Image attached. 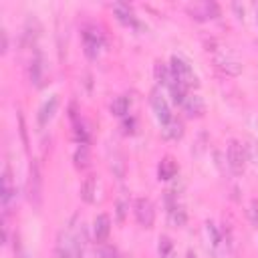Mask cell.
Instances as JSON below:
<instances>
[{
    "instance_id": "1",
    "label": "cell",
    "mask_w": 258,
    "mask_h": 258,
    "mask_svg": "<svg viewBox=\"0 0 258 258\" xmlns=\"http://www.w3.org/2000/svg\"><path fill=\"white\" fill-rule=\"evenodd\" d=\"M26 194H28V202L34 208H40V204H42V171H40V163L36 159L30 161L28 181H26Z\"/></svg>"
},
{
    "instance_id": "2",
    "label": "cell",
    "mask_w": 258,
    "mask_h": 258,
    "mask_svg": "<svg viewBox=\"0 0 258 258\" xmlns=\"http://www.w3.org/2000/svg\"><path fill=\"white\" fill-rule=\"evenodd\" d=\"M169 71H171V77H173L179 85H183L185 89H196V87L200 85L196 73L191 71V67H189L183 58H179V56H171Z\"/></svg>"
},
{
    "instance_id": "3",
    "label": "cell",
    "mask_w": 258,
    "mask_h": 258,
    "mask_svg": "<svg viewBox=\"0 0 258 258\" xmlns=\"http://www.w3.org/2000/svg\"><path fill=\"white\" fill-rule=\"evenodd\" d=\"M226 157H228V165H230V169H232L236 175H240V173L244 171V167H246V159H248L246 147H244L240 141L232 139L230 145H228Z\"/></svg>"
},
{
    "instance_id": "4",
    "label": "cell",
    "mask_w": 258,
    "mask_h": 258,
    "mask_svg": "<svg viewBox=\"0 0 258 258\" xmlns=\"http://www.w3.org/2000/svg\"><path fill=\"white\" fill-rule=\"evenodd\" d=\"M83 46H85V54L89 58H97L99 50L103 48V34L97 26H87L83 30Z\"/></svg>"
},
{
    "instance_id": "5",
    "label": "cell",
    "mask_w": 258,
    "mask_h": 258,
    "mask_svg": "<svg viewBox=\"0 0 258 258\" xmlns=\"http://www.w3.org/2000/svg\"><path fill=\"white\" fill-rule=\"evenodd\" d=\"M149 101H151L153 113H155L157 121L161 123V127H165L167 123L173 121L171 109H169V105H167V101H165V97H163V93H161L159 89H153V91H151V99H149Z\"/></svg>"
},
{
    "instance_id": "6",
    "label": "cell",
    "mask_w": 258,
    "mask_h": 258,
    "mask_svg": "<svg viewBox=\"0 0 258 258\" xmlns=\"http://www.w3.org/2000/svg\"><path fill=\"white\" fill-rule=\"evenodd\" d=\"M133 212H135V218H137L139 226H143V228H151V226H153L155 210H153L151 200H147V198H137L135 204H133Z\"/></svg>"
},
{
    "instance_id": "7",
    "label": "cell",
    "mask_w": 258,
    "mask_h": 258,
    "mask_svg": "<svg viewBox=\"0 0 258 258\" xmlns=\"http://www.w3.org/2000/svg\"><path fill=\"white\" fill-rule=\"evenodd\" d=\"M214 62L218 64V69H222L228 75H240L242 73V62L230 52V50H214Z\"/></svg>"
},
{
    "instance_id": "8",
    "label": "cell",
    "mask_w": 258,
    "mask_h": 258,
    "mask_svg": "<svg viewBox=\"0 0 258 258\" xmlns=\"http://www.w3.org/2000/svg\"><path fill=\"white\" fill-rule=\"evenodd\" d=\"M165 204H167V218L173 226H183L185 224V210L183 206L177 202V196H173L171 191H167L165 196Z\"/></svg>"
},
{
    "instance_id": "9",
    "label": "cell",
    "mask_w": 258,
    "mask_h": 258,
    "mask_svg": "<svg viewBox=\"0 0 258 258\" xmlns=\"http://www.w3.org/2000/svg\"><path fill=\"white\" fill-rule=\"evenodd\" d=\"M187 12L198 20H208V18H216L220 14V8L214 2H198V4H189Z\"/></svg>"
},
{
    "instance_id": "10",
    "label": "cell",
    "mask_w": 258,
    "mask_h": 258,
    "mask_svg": "<svg viewBox=\"0 0 258 258\" xmlns=\"http://www.w3.org/2000/svg\"><path fill=\"white\" fill-rule=\"evenodd\" d=\"M109 232H111V218L107 214H99L93 222V238L95 242H105L109 238Z\"/></svg>"
},
{
    "instance_id": "11",
    "label": "cell",
    "mask_w": 258,
    "mask_h": 258,
    "mask_svg": "<svg viewBox=\"0 0 258 258\" xmlns=\"http://www.w3.org/2000/svg\"><path fill=\"white\" fill-rule=\"evenodd\" d=\"M14 198H16V187L12 185V175H10V169L6 167L4 177H2V208H4V214H8V208H10Z\"/></svg>"
},
{
    "instance_id": "12",
    "label": "cell",
    "mask_w": 258,
    "mask_h": 258,
    "mask_svg": "<svg viewBox=\"0 0 258 258\" xmlns=\"http://www.w3.org/2000/svg\"><path fill=\"white\" fill-rule=\"evenodd\" d=\"M181 107H183V111H185L189 117H202V115L206 113V103H204V99H202L200 95H187V97L183 99Z\"/></svg>"
},
{
    "instance_id": "13",
    "label": "cell",
    "mask_w": 258,
    "mask_h": 258,
    "mask_svg": "<svg viewBox=\"0 0 258 258\" xmlns=\"http://www.w3.org/2000/svg\"><path fill=\"white\" fill-rule=\"evenodd\" d=\"M175 173H177V163L173 161V157L165 155V157L159 161V165H157V175H159V179H171V177H175Z\"/></svg>"
},
{
    "instance_id": "14",
    "label": "cell",
    "mask_w": 258,
    "mask_h": 258,
    "mask_svg": "<svg viewBox=\"0 0 258 258\" xmlns=\"http://www.w3.org/2000/svg\"><path fill=\"white\" fill-rule=\"evenodd\" d=\"M56 105H58V99H56V97H50L48 101H44V105H42L40 111H38V125H40V127H44V125L52 119V115H54V111H56Z\"/></svg>"
},
{
    "instance_id": "15",
    "label": "cell",
    "mask_w": 258,
    "mask_h": 258,
    "mask_svg": "<svg viewBox=\"0 0 258 258\" xmlns=\"http://www.w3.org/2000/svg\"><path fill=\"white\" fill-rule=\"evenodd\" d=\"M81 198L87 202V204H93L97 200V177L95 175H89L83 185H81Z\"/></svg>"
},
{
    "instance_id": "16",
    "label": "cell",
    "mask_w": 258,
    "mask_h": 258,
    "mask_svg": "<svg viewBox=\"0 0 258 258\" xmlns=\"http://www.w3.org/2000/svg\"><path fill=\"white\" fill-rule=\"evenodd\" d=\"M113 12L117 14V18H119L121 22H125V24H131V26H135V24H137V20H135V16H133V10H131V6H129V4L117 2V4H113Z\"/></svg>"
},
{
    "instance_id": "17",
    "label": "cell",
    "mask_w": 258,
    "mask_h": 258,
    "mask_svg": "<svg viewBox=\"0 0 258 258\" xmlns=\"http://www.w3.org/2000/svg\"><path fill=\"white\" fill-rule=\"evenodd\" d=\"M42 71H44V64H42V56L36 54L32 60H30V67H28V75H30V81L40 87L42 85Z\"/></svg>"
},
{
    "instance_id": "18",
    "label": "cell",
    "mask_w": 258,
    "mask_h": 258,
    "mask_svg": "<svg viewBox=\"0 0 258 258\" xmlns=\"http://www.w3.org/2000/svg\"><path fill=\"white\" fill-rule=\"evenodd\" d=\"M157 250H159V256H161V258H177V252H175V248H173V242H171L167 236H159Z\"/></svg>"
},
{
    "instance_id": "19",
    "label": "cell",
    "mask_w": 258,
    "mask_h": 258,
    "mask_svg": "<svg viewBox=\"0 0 258 258\" xmlns=\"http://www.w3.org/2000/svg\"><path fill=\"white\" fill-rule=\"evenodd\" d=\"M161 133H163L165 139H179L183 135V127H181V123L177 119H173L171 123H167L165 127H161Z\"/></svg>"
},
{
    "instance_id": "20",
    "label": "cell",
    "mask_w": 258,
    "mask_h": 258,
    "mask_svg": "<svg viewBox=\"0 0 258 258\" xmlns=\"http://www.w3.org/2000/svg\"><path fill=\"white\" fill-rule=\"evenodd\" d=\"M111 113L117 115V117H125L129 113V99L127 97H115L113 103H111Z\"/></svg>"
},
{
    "instance_id": "21",
    "label": "cell",
    "mask_w": 258,
    "mask_h": 258,
    "mask_svg": "<svg viewBox=\"0 0 258 258\" xmlns=\"http://www.w3.org/2000/svg\"><path fill=\"white\" fill-rule=\"evenodd\" d=\"M75 165L81 167V169H85L89 165V147L85 143H81L79 149L75 151Z\"/></svg>"
},
{
    "instance_id": "22",
    "label": "cell",
    "mask_w": 258,
    "mask_h": 258,
    "mask_svg": "<svg viewBox=\"0 0 258 258\" xmlns=\"http://www.w3.org/2000/svg\"><path fill=\"white\" fill-rule=\"evenodd\" d=\"M155 77H157V81H159L163 87H167L169 81H171V71H169V67H165L163 62H157V64H155Z\"/></svg>"
},
{
    "instance_id": "23",
    "label": "cell",
    "mask_w": 258,
    "mask_h": 258,
    "mask_svg": "<svg viewBox=\"0 0 258 258\" xmlns=\"http://www.w3.org/2000/svg\"><path fill=\"white\" fill-rule=\"evenodd\" d=\"M109 165H111V171H113V173H115L119 179H123V175H125V161H123V157H121V155L111 157Z\"/></svg>"
},
{
    "instance_id": "24",
    "label": "cell",
    "mask_w": 258,
    "mask_h": 258,
    "mask_svg": "<svg viewBox=\"0 0 258 258\" xmlns=\"http://www.w3.org/2000/svg\"><path fill=\"white\" fill-rule=\"evenodd\" d=\"M206 232H208V238H212V246H218L220 244V234H218V230L212 222L206 224Z\"/></svg>"
},
{
    "instance_id": "25",
    "label": "cell",
    "mask_w": 258,
    "mask_h": 258,
    "mask_svg": "<svg viewBox=\"0 0 258 258\" xmlns=\"http://www.w3.org/2000/svg\"><path fill=\"white\" fill-rule=\"evenodd\" d=\"M248 216H250V220H252V224H256V226H258V202H252V204H250V210H248Z\"/></svg>"
},
{
    "instance_id": "26",
    "label": "cell",
    "mask_w": 258,
    "mask_h": 258,
    "mask_svg": "<svg viewBox=\"0 0 258 258\" xmlns=\"http://www.w3.org/2000/svg\"><path fill=\"white\" fill-rule=\"evenodd\" d=\"M127 208H129V204L121 198V200L117 202V216H119V220H123V218H125V210H127Z\"/></svg>"
},
{
    "instance_id": "27",
    "label": "cell",
    "mask_w": 258,
    "mask_h": 258,
    "mask_svg": "<svg viewBox=\"0 0 258 258\" xmlns=\"http://www.w3.org/2000/svg\"><path fill=\"white\" fill-rule=\"evenodd\" d=\"M101 256H103V258H119L117 250H115V248H109V246L101 250Z\"/></svg>"
},
{
    "instance_id": "28",
    "label": "cell",
    "mask_w": 258,
    "mask_h": 258,
    "mask_svg": "<svg viewBox=\"0 0 258 258\" xmlns=\"http://www.w3.org/2000/svg\"><path fill=\"white\" fill-rule=\"evenodd\" d=\"M133 125H135V121H133V119H125V121H123L125 133H133Z\"/></svg>"
},
{
    "instance_id": "29",
    "label": "cell",
    "mask_w": 258,
    "mask_h": 258,
    "mask_svg": "<svg viewBox=\"0 0 258 258\" xmlns=\"http://www.w3.org/2000/svg\"><path fill=\"white\" fill-rule=\"evenodd\" d=\"M187 258H196V256H194V254H191V252H189V254H187Z\"/></svg>"
},
{
    "instance_id": "30",
    "label": "cell",
    "mask_w": 258,
    "mask_h": 258,
    "mask_svg": "<svg viewBox=\"0 0 258 258\" xmlns=\"http://www.w3.org/2000/svg\"><path fill=\"white\" fill-rule=\"evenodd\" d=\"M256 20H258V16H256Z\"/></svg>"
}]
</instances>
